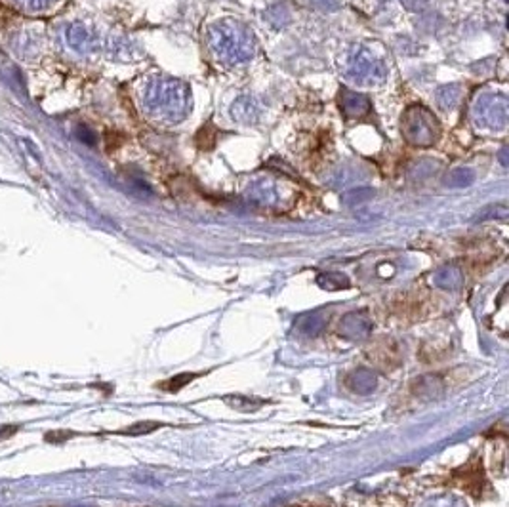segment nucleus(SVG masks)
I'll use <instances>...</instances> for the list:
<instances>
[{
  "mask_svg": "<svg viewBox=\"0 0 509 507\" xmlns=\"http://www.w3.org/2000/svg\"><path fill=\"white\" fill-rule=\"evenodd\" d=\"M145 103L157 118L168 125H178L191 111V92L181 80L159 77L145 92Z\"/></svg>",
  "mask_w": 509,
  "mask_h": 507,
  "instance_id": "obj_1",
  "label": "nucleus"
},
{
  "mask_svg": "<svg viewBox=\"0 0 509 507\" xmlns=\"http://www.w3.org/2000/svg\"><path fill=\"white\" fill-rule=\"evenodd\" d=\"M208 46L224 63L248 62L256 48L250 29L233 19L214 23L208 29Z\"/></svg>",
  "mask_w": 509,
  "mask_h": 507,
  "instance_id": "obj_2",
  "label": "nucleus"
},
{
  "mask_svg": "<svg viewBox=\"0 0 509 507\" xmlns=\"http://www.w3.org/2000/svg\"><path fill=\"white\" fill-rule=\"evenodd\" d=\"M345 79L358 86H374L387 79V67L365 46H353L341 62Z\"/></svg>",
  "mask_w": 509,
  "mask_h": 507,
  "instance_id": "obj_3",
  "label": "nucleus"
},
{
  "mask_svg": "<svg viewBox=\"0 0 509 507\" xmlns=\"http://www.w3.org/2000/svg\"><path fill=\"white\" fill-rule=\"evenodd\" d=\"M401 130L404 140L416 147H429L437 142L441 126L437 116L423 105H410L402 115Z\"/></svg>",
  "mask_w": 509,
  "mask_h": 507,
  "instance_id": "obj_4",
  "label": "nucleus"
},
{
  "mask_svg": "<svg viewBox=\"0 0 509 507\" xmlns=\"http://www.w3.org/2000/svg\"><path fill=\"white\" fill-rule=\"evenodd\" d=\"M475 122L491 130H500L508 125V99L500 94H484L473 105Z\"/></svg>",
  "mask_w": 509,
  "mask_h": 507,
  "instance_id": "obj_5",
  "label": "nucleus"
},
{
  "mask_svg": "<svg viewBox=\"0 0 509 507\" xmlns=\"http://www.w3.org/2000/svg\"><path fill=\"white\" fill-rule=\"evenodd\" d=\"M372 330V320L368 319L367 313H349L341 320L339 332L348 339H365Z\"/></svg>",
  "mask_w": 509,
  "mask_h": 507,
  "instance_id": "obj_6",
  "label": "nucleus"
},
{
  "mask_svg": "<svg viewBox=\"0 0 509 507\" xmlns=\"http://www.w3.org/2000/svg\"><path fill=\"white\" fill-rule=\"evenodd\" d=\"M339 109L345 118L353 120V118H361V116L367 115L368 109H370V101L358 92L343 90L339 96Z\"/></svg>",
  "mask_w": 509,
  "mask_h": 507,
  "instance_id": "obj_7",
  "label": "nucleus"
},
{
  "mask_svg": "<svg viewBox=\"0 0 509 507\" xmlns=\"http://www.w3.org/2000/svg\"><path fill=\"white\" fill-rule=\"evenodd\" d=\"M258 105L254 103V99L248 98V96H242L239 98L231 107V116L237 120V122H242V125H250L258 118Z\"/></svg>",
  "mask_w": 509,
  "mask_h": 507,
  "instance_id": "obj_8",
  "label": "nucleus"
},
{
  "mask_svg": "<svg viewBox=\"0 0 509 507\" xmlns=\"http://www.w3.org/2000/svg\"><path fill=\"white\" fill-rule=\"evenodd\" d=\"M462 283H464V276L456 265H445L443 269H439L435 275V285L445 290H458Z\"/></svg>",
  "mask_w": 509,
  "mask_h": 507,
  "instance_id": "obj_9",
  "label": "nucleus"
},
{
  "mask_svg": "<svg viewBox=\"0 0 509 507\" xmlns=\"http://www.w3.org/2000/svg\"><path fill=\"white\" fill-rule=\"evenodd\" d=\"M275 183L269 181V179H261V181H256L252 189L248 191V195L258 200V203H263V205H271L273 200H277V189H275Z\"/></svg>",
  "mask_w": 509,
  "mask_h": 507,
  "instance_id": "obj_10",
  "label": "nucleus"
},
{
  "mask_svg": "<svg viewBox=\"0 0 509 507\" xmlns=\"http://www.w3.org/2000/svg\"><path fill=\"white\" fill-rule=\"evenodd\" d=\"M349 383L353 385V389L358 393H370L376 387V376L370 370L361 368L355 374H351Z\"/></svg>",
  "mask_w": 509,
  "mask_h": 507,
  "instance_id": "obj_11",
  "label": "nucleus"
},
{
  "mask_svg": "<svg viewBox=\"0 0 509 507\" xmlns=\"http://www.w3.org/2000/svg\"><path fill=\"white\" fill-rule=\"evenodd\" d=\"M475 181V172L469 168H456L447 176L448 187H467Z\"/></svg>",
  "mask_w": 509,
  "mask_h": 507,
  "instance_id": "obj_12",
  "label": "nucleus"
},
{
  "mask_svg": "<svg viewBox=\"0 0 509 507\" xmlns=\"http://www.w3.org/2000/svg\"><path fill=\"white\" fill-rule=\"evenodd\" d=\"M460 99V86L458 84H450V86H445V88L439 92L437 101L439 105L443 109H452V107L458 103Z\"/></svg>",
  "mask_w": 509,
  "mask_h": 507,
  "instance_id": "obj_13",
  "label": "nucleus"
},
{
  "mask_svg": "<svg viewBox=\"0 0 509 507\" xmlns=\"http://www.w3.org/2000/svg\"><path fill=\"white\" fill-rule=\"evenodd\" d=\"M319 285L326 290H339V288H348L349 281L345 275L339 273H326V275L319 276Z\"/></svg>",
  "mask_w": 509,
  "mask_h": 507,
  "instance_id": "obj_14",
  "label": "nucleus"
},
{
  "mask_svg": "<svg viewBox=\"0 0 509 507\" xmlns=\"http://www.w3.org/2000/svg\"><path fill=\"white\" fill-rule=\"evenodd\" d=\"M421 507H467L464 499L456 498L452 494H443V496H435V498L428 499Z\"/></svg>",
  "mask_w": 509,
  "mask_h": 507,
  "instance_id": "obj_15",
  "label": "nucleus"
},
{
  "mask_svg": "<svg viewBox=\"0 0 509 507\" xmlns=\"http://www.w3.org/2000/svg\"><path fill=\"white\" fill-rule=\"evenodd\" d=\"M367 193H372V191H370V189H361V191H353V193H349L345 200H348V203H351V205H353V203H361V200H367V196H363V195H367Z\"/></svg>",
  "mask_w": 509,
  "mask_h": 507,
  "instance_id": "obj_16",
  "label": "nucleus"
},
{
  "mask_svg": "<svg viewBox=\"0 0 509 507\" xmlns=\"http://www.w3.org/2000/svg\"><path fill=\"white\" fill-rule=\"evenodd\" d=\"M506 155H508V149H504V153H501V164H504V166H508V159H506Z\"/></svg>",
  "mask_w": 509,
  "mask_h": 507,
  "instance_id": "obj_17",
  "label": "nucleus"
},
{
  "mask_svg": "<svg viewBox=\"0 0 509 507\" xmlns=\"http://www.w3.org/2000/svg\"><path fill=\"white\" fill-rule=\"evenodd\" d=\"M0 431H2V429H0ZM6 435H8V433H6ZM6 435H4V433H0V439H4Z\"/></svg>",
  "mask_w": 509,
  "mask_h": 507,
  "instance_id": "obj_18",
  "label": "nucleus"
}]
</instances>
